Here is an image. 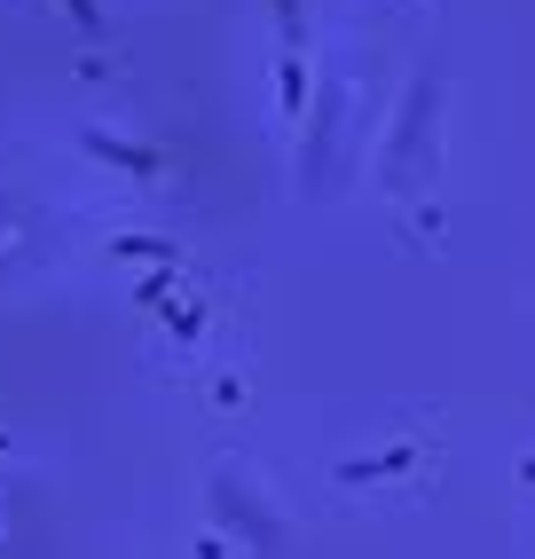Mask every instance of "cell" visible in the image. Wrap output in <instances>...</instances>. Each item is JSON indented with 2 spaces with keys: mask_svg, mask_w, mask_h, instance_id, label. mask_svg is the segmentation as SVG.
<instances>
[{
  "mask_svg": "<svg viewBox=\"0 0 535 559\" xmlns=\"http://www.w3.org/2000/svg\"><path fill=\"white\" fill-rule=\"evenodd\" d=\"M417 450H387V457H370V465H338V480H387V473H402Z\"/></svg>",
  "mask_w": 535,
  "mask_h": 559,
  "instance_id": "1",
  "label": "cell"
},
{
  "mask_svg": "<svg viewBox=\"0 0 535 559\" xmlns=\"http://www.w3.org/2000/svg\"><path fill=\"white\" fill-rule=\"evenodd\" d=\"M299 110H308V63L284 56V119H299Z\"/></svg>",
  "mask_w": 535,
  "mask_h": 559,
  "instance_id": "2",
  "label": "cell"
},
{
  "mask_svg": "<svg viewBox=\"0 0 535 559\" xmlns=\"http://www.w3.org/2000/svg\"><path fill=\"white\" fill-rule=\"evenodd\" d=\"M276 16H284V56H299L308 48V9H299V0H276Z\"/></svg>",
  "mask_w": 535,
  "mask_h": 559,
  "instance_id": "3",
  "label": "cell"
},
{
  "mask_svg": "<svg viewBox=\"0 0 535 559\" xmlns=\"http://www.w3.org/2000/svg\"><path fill=\"white\" fill-rule=\"evenodd\" d=\"M71 16H80L87 32H103V16H95V0H71Z\"/></svg>",
  "mask_w": 535,
  "mask_h": 559,
  "instance_id": "4",
  "label": "cell"
}]
</instances>
